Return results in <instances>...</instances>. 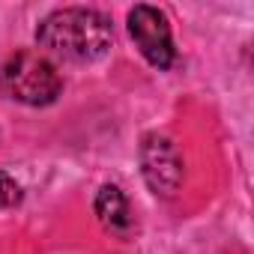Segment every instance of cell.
Masks as SVG:
<instances>
[{"instance_id":"obj_4","label":"cell","mask_w":254,"mask_h":254,"mask_svg":"<svg viewBox=\"0 0 254 254\" xmlns=\"http://www.w3.org/2000/svg\"><path fill=\"white\" fill-rule=\"evenodd\" d=\"M141 174L159 197H174L183 186V156L165 135H147L141 144Z\"/></svg>"},{"instance_id":"obj_6","label":"cell","mask_w":254,"mask_h":254,"mask_svg":"<svg viewBox=\"0 0 254 254\" xmlns=\"http://www.w3.org/2000/svg\"><path fill=\"white\" fill-rule=\"evenodd\" d=\"M18 203H21V186L9 174L0 171V209H12Z\"/></svg>"},{"instance_id":"obj_5","label":"cell","mask_w":254,"mask_h":254,"mask_svg":"<svg viewBox=\"0 0 254 254\" xmlns=\"http://www.w3.org/2000/svg\"><path fill=\"white\" fill-rule=\"evenodd\" d=\"M96 215L99 221L111 230V233H120L126 236L132 230V209H129V200L126 194L117 189V186H102L99 194H96Z\"/></svg>"},{"instance_id":"obj_2","label":"cell","mask_w":254,"mask_h":254,"mask_svg":"<svg viewBox=\"0 0 254 254\" xmlns=\"http://www.w3.org/2000/svg\"><path fill=\"white\" fill-rule=\"evenodd\" d=\"M63 90V78L51 60L36 51H18L0 69V93L12 102L42 108L51 105Z\"/></svg>"},{"instance_id":"obj_1","label":"cell","mask_w":254,"mask_h":254,"mask_svg":"<svg viewBox=\"0 0 254 254\" xmlns=\"http://www.w3.org/2000/svg\"><path fill=\"white\" fill-rule=\"evenodd\" d=\"M36 42L54 57L72 63H93L108 54L114 42V27L108 15L96 9L69 6L42 18V24L36 27Z\"/></svg>"},{"instance_id":"obj_3","label":"cell","mask_w":254,"mask_h":254,"mask_svg":"<svg viewBox=\"0 0 254 254\" xmlns=\"http://www.w3.org/2000/svg\"><path fill=\"white\" fill-rule=\"evenodd\" d=\"M129 36L135 39L138 51L144 54V60L156 69H171L177 60V48L171 39V24L165 18L162 9L138 3L129 12Z\"/></svg>"}]
</instances>
